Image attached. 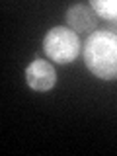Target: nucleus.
Returning a JSON list of instances; mask_svg holds the SVG:
<instances>
[{"mask_svg": "<svg viewBox=\"0 0 117 156\" xmlns=\"http://www.w3.org/2000/svg\"><path fill=\"white\" fill-rule=\"evenodd\" d=\"M26 82L31 90L35 92H49L57 84V72L51 62L43 61V58H35L31 61L26 68Z\"/></svg>", "mask_w": 117, "mask_h": 156, "instance_id": "7ed1b4c3", "label": "nucleus"}, {"mask_svg": "<svg viewBox=\"0 0 117 156\" xmlns=\"http://www.w3.org/2000/svg\"><path fill=\"white\" fill-rule=\"evenodd\" d=\"M86 68L101 80H117V33L113 29H98L84 43Z\"/></svg>", "mask_w": 117, "mask_h": 156, "instance_id": "f257e3e1", "label": "nucleus"}, {"mask_svg": "<svg viewBox=\"0 0 117 156\" xmlns=\"http://www.w3.org/2000/svg\"><path fill=\"white\" fill-rule=\"evenodd\" d=\"M90 8L96 12V16L117 22V0H92Z\"/></svg>", "mask_w": 117, "mask_h": 156, "instance_id": "39448f33", "label": "nucleus"}, {"mask_svg": "<svg viewBox=\"0 0 117 156\" xmlns=\"http://www.w3.org/2000/svg\"><path fill=\"white\" fill-rule=\"evenodd\" d=\"M80 39L78 33L66 26H57L47 31L43 39V51L57 65H68L80 55Z\"/></svg>", "mask_w": 117, "mask_h": 156, "instance_id": "f03ea898", "label": "nucleus"}, {"mask_svg": "<svg viewBox=\"0 0 117 156\" xmlns=\"http://www.w3.org/2000/svg\"><path fill=\"white\" fill-rule=\"evenodd\" d=\"M66 22L68 27L76 33L94 31L98 26V16L90 8V4H74L66 10Z\"/></svg>", "mask_w": 117, "mask_h": 156, "instance_id": "20e7f679", "label": "nucleus"}]
</instances>
